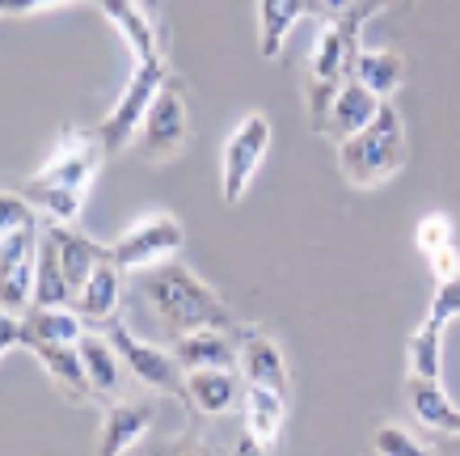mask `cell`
<instances>
[{
    "mask_svg": "<svg viewBox=\"0 0 460 456\" xmlns=\"http://www.w3.org/2000/svg\"><path fill=\"white\" fill-rule=\"evenodd\" d=\"M140 296L153 304V313L165 321L173 334H190V330H228L233 313L216 291L203 283L199 275H190L181 263H156L140 271Z\"/></svg>",
    "mask_w": 460,
    "mask_h": 456,
    "instance_id": "cell-1",
    "label": "cell"
},
{
    "mask_svg": "<svg viewBox=\"0 0 460 456\" xmlns=\"http://www.w3.org/2000/svg\"><path fill=\"white\" fill-rule=\"evenodd\" d=\"M402 165H405V127L402 114L393 111V102L385 97L372 123L355 131V136L338 139V169H342V178L350 186L372 191L380 182H389Z\"/></svg>",
    "mask_w": 460,
    "mask_h": 456,
    "instance_id": "cell-2",
    "label": "cell"
},
{
    "mask_svg": "<svg viewBox=\"0 0 460 456\" xmlns=\"http://www.w3.org/2000/svg\"><path fill=\"white\" fill-rule=\"evenodd\" d=\"M165 81H169L165 56L136 59V72H131L123 97L114 102L111 119L98 127L102 144H106V156H111V152H123L131 139H140V127H144V119H148V111H153V102H156V94H161Z\"/></svg>",
    "mask_w": 460,
    "mask_h": 456,
    "instance_id": "cell-3",
    "label": "cell"
},
{
    "mask_svg": "<svg viewBox=\"0 0 460 456\" xmlns=\"http://www.w3.org/2000/svg\"><path fill=\"white\" fill-rule=\"evenodd\" d=\"M186 139H190V106H186L181 85L169 76V81L161 85V94H156L148 119H144V127H140L144 161L165 165V161H173V156L186 152Z\"/></svg>",
    "mask_w": 460,
    "mask_h": 456,
    "instance_id": "cell-4",
    "label": "cell"
},
{
    "mask_svg": "<svg viewBox=\"0 0 460 456\" xmlns=\"http://www.w3.org/2000/svg\"><path fill=\"white\" fill-rule=\"evenodd\" d=\"M266 148H270V119H266V114L241 119L237 131L224 139V152H220V194H224V203H241V199H245L253 174H258V165H262Z\"/></svg>",
    "mask_w": 460,
    "mask_h": 456,
    "instance_id": "cell-5",
    "label": "cell"
},
{
    "mask_svg": "<svg viewBox=\"0 0 460 456\" xmlns=\"http://www.w3.org/2000/svg\"><path fill=\"white\" fill-rule=\"evenodd\" d=\"M186 233H181V224L165 211H153V216H144L127 228L119 241L111 246V258L123 271H144V266H156V263H169L173 254L181 249Z\"/></svg>",
    "mask_w": 460,
    "mask_h": 456,
    "instance_id": "cell-6",
    "label": "cell"
},
{
    "mask_svg": "<svg viewBox=\"0 0 460 456\" xmlns=\"http://www.w3.org/2000/svg\"><path fill=\"white\" fill-rule=\"evenodd\" d=\"M106 338H111L114 351L123 355V363L131 368L136 380H144L148 389H161V393H173V398H186V376H181L178 355H169L161 346L140 343L119 317L106 321Z\"/></svg>",
    "mask_w": 460,
    "mask_h": 456,
    "instance_id": "cell-7",
    "label": "cell"
},
{
    "mask_svg": "<svg viewBox=\"0 0 460 456\" xmlns=\"http://www.w3.org/2000/svg\"><path fill=\"white\" fill-rule=\"evenodd\" d=\"M102 156H106V144H102L98 127L93 131H68V136L56 144V152H51V161L34 174V178L42 182H59V186H68V191H81L93 182V174H98Z\"/></svg>",
    "mask_w": 460,
    "mask_h": 456,
    "instance_id": "cell-8",
    "label": "cell"
},
{
    "mask_svg": "<svg viewBox=\"0 0 460 456\" xmlns=\"http://www.w3.org/2000/svg\"><path fill=\"white\" fill-rule=\"evenodd\" d=\"M93 4L119 26V34H123V42L131 47L136 59L165 56V47H161V26H156L153 9H148L144 0H93Z\"/></svg>",
    "mask_w": 460,
    "mask_h": 456,
    "instance_id": "cell-9",
    "label": "cell"
},
{
    "mask_svg": "<svg viewBox=\"0 0 460 456\" xmlns=\"http://www.w3.org/2000/svg\"><path fill=\"white\" fill-rule=\"evenodd\" d=\"M26 351H34V360L47 368V376H51L72 401H81V398L93 393V380H89V372H84L81 346L76 343H42V338H34Z\"/></svg>",
    "mask_w": 460,
    "mask_h": 456,
    "instance_id": "cell-10",
    "label": "cell"
},
{
    "mask_svg": "<svg viewBox=\"0 0 460 456\" xmlns=\"http://www.w3.org/2000/svg\"><path fill=\"white\" fill-rule=\"evenodd\" d=\"M186 401L208 418L228 415L241 401V385L233 368H190L186 372Z\"/></svg>",
    "mask_w": 460,
    "mask_h": 456,
    "instance_id": "cell-11",
    "label": "cell"
},
{
    "mask_svg": "<svg viewBox=\"0 0 460 456\" xmlns=\"http://www.w3.org/2000/svg\"><path fill=\"white\" fill-rule=\"evenodd\" d=\"M380 102H385V97H376L363 81H355V76L342 81V89L334 94V106H330V131H325V136L347 139V136H355V131H363V127L376 119Z\"/></svg>",
    "mask_w": 460,
    "mask_h": 456,
    "instance_id": "cell-12",
    "label": "cell"
},
{
    "mask_svg": "<svg viewBox=\"0 0 460 456\" xmlns=\"http://www.w3.org/2000/svg\"><path fill=\"white\" fill-rule=\"evenodd\" d=\"M178 363L190 372V368H237L241 363V351L233 346V338L216 326L208 330H190V334H178V346H173Z\"/></svg>",
    "mask_w": 460,
    "mask_h": 456,
    "instance_id": "cell-13",
    "label": "cell"
},
{
    "mask_svg": "<svg viewBox=\"0 0 460 456\" xmlns=\"http://www.w3.org/2000/svg\"><path fill=\"white\" fill-rule=\"evenodd\" d=\"M241 372L250 385H270L288 393V360H283V346L275 338H266L262 330H250L241 343Z\"/></svg>",
    "mask_w": 460,
    "mask_h": 456,
    "instance_id": "cell-14",
    "label": "cell"
},
{
    "mask_svg": "<svg viewBox=\"0 0 460 456\" xmlns=\"http://www.w3.org/2000/svg\"><path fill=\"white\" fill-rule=\"evenodd\" d=\"M47 228L56 237L59 263H64V275H68L72 291H81V283L98 271L102 258H111V249L98 246V241H89L84 233H76V228H68V224H59V220H47Z\"/></svg>",
    "mask_w": 460,
    "mask_h": 456,
    "instance_id": "cell-15",
    "label": "cell"
},
{
    "mask_svg": "<svg viewBox=\"0 0 460 456\" xmlns=\"http://www.w3.org/2000/svg\"><path fill=\"white\" fill-rule=\"evenodd\" d=\"M119 275H123V266L114 263V258H102L98 271L84 279L81 291L72 296V308L84 321H111L119 313Z\"/></svg>",
    "mask_w": 460,
    "mask_h": 456,
    "instance_id": "cell-16",
    "label": "cell"
},
{
    "mask_svg": "<svg viewBox=\"0 0 460 456\" xmlns=\"http://www.w3.org/2000/svg\"><path fill=\"white\" fill-rule=\"evenodd\" d=\"M241 406H245V431L262 448H270V443L279 440L283 418H288V393H279V389H270V385H250Z\"/></svg>",
    "mask_w": 460,
    "mask_h": 456,
    "instance_id": "cell-17",
    "label": "cell"
},
{
    "mask_svg": "<svg viewBox=\"0 0 460 456\" xmlns=\"http://www.w3.org/2000/svg\"><path fill=\"white\" fill-rule=\"evenodd\" d=\"M148 427H153V410H148V406H140V401H114L111 410H106V423H102L98 452L102 456L127 452Z\"/></svg>",
    "mask_w": 460,
    "mask_h": 456,
    "instance_id": "cell-18",
    "label": "cell"
},
{
    "mask_svg": "<svg viewBox=\"0 0 460 456\" xmlns=\"http://www.w3.org/2000/svg\"><path fill=\"white\" fill-rule=\"evenodd\" d=\"M405 401H410V410H414V418H419L422 427L456 435L460 410L452 406V401H447V393L439 389V380H422V376H410V380H405Z\"/></svg>",
    "mask_w": 460,
    "mask_h": 456,
    "instance_id": "cell-19",
    "label": "cell"
},
{
    "mask_svg": "<svg viewBox=\"0 0 460 456\" xmlns=\"http://www.w3.org/2000/svg\"><path fill=\"white\" fill-rule=\"evenodd\" d=\"M305 13L308 0H258V51H262V59L279 56L283 39L292 34Z\"/></svg>",
    "mask_w": 460,
    "mask_h": 456,
    "instance_id": "cell-20",
    "label": "cell"
},
{
    "mask_svg": "<svg viewBox=\"0 0 460 456\" xmlns=\"http://www.w3.org/2000/svg\"><path fill=\"white\" fill-rule=\"evenodd\" d=\"M81 360H84V372H89V380H93V393H102V398H114L119 393V376H123V368H119V351H114L111 338H98V334H84L81 343Z\"/></svg>",
    "mask_w": 460,
    "mask_h": 456,
    "instance_id": "cell-21",
    "label": "cell"
},
{
    "mask_svg": "<svg viewBox=\"0 0 460 456\" xmlns=\"http://www.w3.org/2000/svg\"><path fill=\"white\" fill-rule=\"evenodd\" d=\"M26 326H30V343H81V317L68 304H30L26 308ZM26 343V346H30Z\"/></svg>",
    "mask_w": 460,
    "mask_h": 456,
    "instance_id": "cell-22",
    "label": "cell"
},
{
    "mask_svg": "<svg viewBox=\"0 0 460 456\" xmlns=\"http://www.w3.org/2000/svg\"><path fill=\"white\" fill-rule=\"evenodd\" d=\"M22 194H26V199L42 211V216H47V220H59V224H72L76 216H81V208H84V194L81 191H68V186H59V182L30 178L26 186H22Z\"/></svg>",
    "mask_w": 460,
    "mask_h": 456,
    "instance_id": "cell-23",
    "label": "cell"
},
{
    "mask_svg": "<svg viewBox=\"0 0 460 456\" xmlns=\"http://www.w3.org/2000/svg\"><path fill=\"white\" fill-rule=\"evenodd\" d=\"M355 81H363L376 97H393L405 81V64L397 51H359V59H355Z\"/></svg>",
    "mask_w": 460,
    "mask_h": 456,
    "instance_id": "cell-24",
    "label": "cell"
},
{
    "mask_svg": "<svg viewBox=\"0 0 460 456\" xmlns=\"http://www.w3.org/2000/svg\"><path fill=\"white\" fill-rule=\"evenodd\" d=\"M405 363H410V376H422V380H439V376H444V338H439L435 326L422 321L419 330L410 334Z\"/></svg>",
    "mask_w": 460,
    "mask_h": 456,
    "instance_id": "cell-25",
    "label": "cell"
},
{
    "mask_svg": "<svg viewBox=\"0 0 460 456\" xmlns=\"http://www.w3.org/2000/svg\"><path fill=\"white\" fill-rule=\"evenodd\" d=\"M452 317H460V275L439 279V283H435L431 308H427V326L444 330V326H447Z\"/></svg>",
    "mask_w": 460,
    "mask_h": 456,
    "instance_id": "cell-26",
    "label": "cell"
},
{
    "mask_svg": "<svg viewBox=\"0 0 460 456\" xmlns=\"http://www.w3.org/2000/svg\"><path fill=\"white\" fill-rule=\"evenodd\" d=\"M372 448H376L380 456H419V452H427V448L402 427H380L376 435H372Z\"/></svg>",
    "mask_w": 460,
    "mask_h": 456,
    "instance_id": "cell-27",
    "label": "cell"
},
{
    "mask_svg": "<svg viewBox=\"0 0 460 456\" xmlns=\"http://www.w3.org/2000/svg\"><path fill=\"white\" fill-rule=\"evenodd\" d=\"M414 241H419V249L427 254V258H431L435 249H444L447 241H456V233H452V220H447V216H439V211H431V216L419 224Z\"/></svg>",
    "mask_w": 460,
    "mask_h": 456,
    "instance_id": "cell-28",
    "label": "cell"
},
{
    "mask_svg": "<svg viewBox=\"0 0 460 456\" xmlns=\"http://www.w3.org/2000/svg\"><path fill=\"white\" fill-rule=\"evenodd\" d=\"M427 263H431L435 279H452V275H460V249H456V241H447L444 249H435Z\"/></svg>",
    "mask_w": 460,
    "mask_h": 456,
    "instance_id": "cell-29",
    "label": "cell"
},
{
    "mask_svg": "<svg viewBox=\"0 0 460 456\" xmlns=\"http://www.w3.org/2000/svg\"><path fill=\"white\" fill-rule=\"evenodd\" d=\"M56 4H76V0H0V9L9 17H26L39 9H56Z\"/></svg>",
    "mask_w": 460,
    "mask_h": 456,
    "instance_id": "cell-30",
    "label": "cell"
},
{
    "mask_svg": "<svg viewBox=\"0 0 460 456\" xmlns=\"http://www.w3.org/2000/svg\"><path fill=\"white\" fill-rule=\"evenodd\" d=\"M355 4V0H308V13H321V17H342Z\"/></svg>",
    "mask_w": 460,
    "mask_h": 456,
    "instance_id": "cell-31",
    "label": "cell"
},
{
    "mask_svg": "<svg viewBox=\"0 0 460 456\" xmlns=\"http://www.w3.org/2000/svg\"><path fill=\"white\" fill-rule=\"evenodd\" d=\"M456 435H460V427H456Z\"/></svg>",
    "mask_w": 460,
    "mask_h": 456,
    "instance_id": "cell-32",
    "label": "cell"
}]
</instances>
